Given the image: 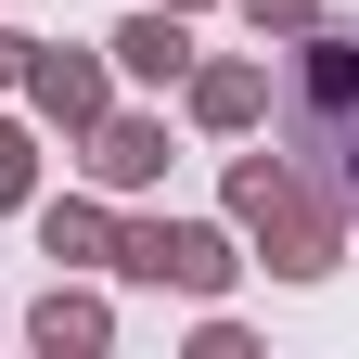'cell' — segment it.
<instances>
[{
	"mask_svg": "<svg viewBox=\"0 0 359 359\" xmlns=\"http://www.w3.org/2000/svg\"><path fill=\"white\" fill-rule=\"evenodd\" d=\"M26 90H39V116H52L65 142L103 128V65H90V52H26Z\"/></svg>",
	"mask_w": 359,
	"mask_h": 359,
	"instance_id": "obj_3",
	"label": "cell"
},
{
	"mask_svg": "<svg viewBox=\"0 0 359 359\" xmlns=\"http://www.w3.org/2000/svg\"><path fill=\"white\" fill-rule=\"evenodd\" d=\"M26 52H39V39H13V26H0V77H26Z\"/></svg>",
	"mask_w": 359,
	"mask_h": 359,
	"instance_id": "obj_13",
	"label": "cell"
},
{
	"mask_svg": "<svg viewBox=\"0 0 359 359\" xmlns=\"http://www.w3.org/2000/svg\"><path fill=\"white\" fill-rule=\"evenodd\" d=\"M269 116V65H193V128H257Z\"/></svg>",
	"mask_w": 359,
	"mask_h": 359,
	"instance_id": "obj_6",
	"label": "cell"
},
{
	"mask_svg": "<svg viewBox=\"0 0 359 359\" xmlns=\"http://www.w3.org/2000/svg\"><path fill=\"white\" fill-rule=\"evenodd\" d=\"M90 180H103V193L167 180V128H154V116H103V128H90Z\"/></svg>",
	"mask_w": 359,
	"mask_h": 359,
	"instance_id": "obj_4",
	"label": "cell"
},
{
	"mask_svg": "<svg viewBox=\"0 0 359 359\" xmlns=\"http://www.w3.org/2000/svg\"><path fill=\"white\" fill-rule=\"evenodd\" d=\"M295 90H308V116H359V39H308V65H295Z\"/></svg>",
	"mask_w": 359,
	"mask_h": 359,
	"instance_id": "obj_9",
	"label": "cell"
},
{
	"mask_svg": "<svg viewBox=\"0 0 359 359\" xmlns=\"http://www.w3.org/2000/svg\"><path fill=\"white\" fill-rule=\"evenodd\" d=\"M154 13H193V0H154Z\"/></svg>",
	"mask_w": 359,
	"mask_h": 359,
	"instance_id": "obj_14",
	"label": "cell"
},
{
	"mask_svg": "<svg viewBox=\"0 0 359 359\" xmlns=\"http://www.w3.org/2000/svg\"><path fill=\"white\" fill-rule=\"evenodd\" d=\"M103 52H116L128 77H142V90H180V77H193V39H180V13H128V26L103 39Z\"/></svg>",
	"mask_w": 359,
	"mask_h": 359,
	"instance_id": "obj_5",
	"label": "cell"
},
{
	"mask_svg": "<svg viewBox=\"0 0 359 359\" xmlns=\"http://www.w3.org/2000/svg\"><path fill=\"white\" fill-rule=\"evenodd\" d=\"M257 26H283V39H308V13H321V0H244Z\"/></svg>",
	"mask_w": 359,
	"mask_h": 359,
	"instance_id": "obj_11",
	"label": "cell"
},
{
	"mask_svg": "<svg viewBox=\"0 0 359 359\" xmlns=\"http://www.w3.org/2000/svg\"><path fill=\"white\" fill-rule=\"evenodd\" d=\"M26 334H39V346H52V359H65V346L90 359V346H103V334H116V308H103V295H77V283H52V295H39V308H26Z\"/></svg>",
	"mask_w": 359,
	"mask_h": 359,
	"instance_id": "obj_7",
	"label": "cell"
},
{
	"mask_svg": "<svg viewBox=\"0 0 359 359\" xmlns=\"http://www.w3.org/2000/svg\"><path fill=\"white\" fill-rule=\"evenodd\" d=\"M26 193H39V142L0 116V205H26Z\"/></svg>",
	"mask_w": 359,
	"mask_h": 359,
	"instance_id": "obj_10",
	"label": "cell"
},
{
	"mask_svg": "<svg viewBox=\"0 0 359 359\" xmlns=\"http://www.w3.org/2000/svg\"><path fill=\"white\" fill-rule=\"evenodd\" d=\"M334 154H346V180H334V193H346V205H359V116H346V142H334Z\"/></svg>",
	"mask_w": 359,
	"mask_h": 359,
	"instance_id": "obj_12",
	"label": "cell"
},
{
	"mask_svg": "<svg viewBox=\"0 0 359 359\" xmlns=\"http://www.w3.org/2000/svg\"><path fill=\"white\" fill-rule=\"evenodd\" d=\"M231 218L257 231V257L283 269V283H321V269L346 257V193L308 180V167H283V154H244L231 167Z\"/></svg>",
	"mask_w": 359,
	"mask_h": 359,
	"instance_id": "obj_1",
	"label": "cell"
},
{
	"mask_svg": "<svg viewBox=\"0 0 359 359\" xmlns=\"http://www.w3.org/2000/svg\"><path fill=\"white\" fill-rule=\"evenodd\" d=\"M39 244H52L65 269H116V218L90 193H65V205H39Z\"/></svg>",
	"mask_w": 359,
	"mask_h": 359,
	"instance_id": "obj_8",
	"label": "cell"
},
{
	"mask_svg": "<svg viewBox=\"0 0 359 359\" xmlns=\"http://www.w3.org/2000/svg\"><path fill=\"white\" fill-rule=\"evenodd\" d=\"M116 269L128 283H180V295H231V231H205V218H128L116 231Z\"/></svg>",
	"mask_w": 359,
	"mask_h": 359,
	"instance_id": "obj_2",
	"label": "cell"
}]
</instances>
